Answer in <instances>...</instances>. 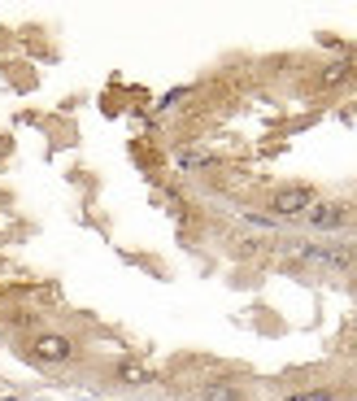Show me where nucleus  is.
I'll list each match as a JSON object with an SVG mask.
<instances>
[{
    "label": "nucleus",
    "instance_id": "1",
    "mask_svg": "<svg viewBox=\"0 0 357 401\" xmlns=\"http://www.w3.org/2000/svg\"><path fill=\"white\" fill-rule=\"evenodd\" d=\"M309 205H314V192H309L305 183L275 187V196H270V214H275V218H305Z\"/></svg>",
    "mask_w": 357,
    "mask_h": 401
},
{
    "label": "nucleus",
    "instance_id": "2",
    "mask_svg": "<svg viewBox=\"0 0 357 401\" xmlns=\"http://www.w3.org/2000/svg\"><path fill=\"white\" fill-rule=\"evenodd\" d=\"M296 257H301V262H314V266H327V270H349L357 262V253L349 244H305Z\"/></svg>",
    "mask_w": 357,
    "mask_h": 401
},
{
    "label": "nucleus",
    "instance_id": "3",
    "mask_svg": "<svg viewBox=\"0 0 357 401\" xmlns=\"http://www.w3.org/2000/svg\"><path fill=\"white\" fill-rule=\"evenodd\" d=\"M344 218H349V205H344V200H314L309 214H305V222L314 231H336V227H344Z\"/></svg>",
    "mask_w": 357,
    "mask_h": 401
},
{
    "label": "nucleus",
    "instance_id": "4",
    "mask_svg": "<svg viewBox=\"0 0 357 401\" xmlns=\"http://www.w3.org/2000/svg\"><path fill=\"white\" fill-rule=\"evenodd\" d=\"M35 358L40 362H70L75 358V345H70L66 336H57V332H44V336H35Z\"/></svg>",
    "mask_w": 357,
    "mask_h": 401
},
{
    "label": "nucleus",
    "instance_id": "5",
    "mask_svg": "<svg viewBox=\"0 0 357 401\" xmlns=\"http://www.w3.org/2000/svg\"><path fill=\"white\" fill-rule=\"evenodd\" d=\"M196 401H244V393L235 384H227V380H218V384H205L196 393Z\"/></svg>",
    "mask_w": 357,
    "mask_h": 401
},
{
    "label": "nucleus",
    "instance_id": "6",
    "mask_svg": "<svg viewBox=\"0 0 357 401\" xmlns=\"http://www.w3.org/2000/svg\"><path fill=\"white\" fill-rule=\"evenodd\" d=\"M200 166H209L205 153H178V170H200Z\"/></svg>",
    "mask_w": 357,
    "mask_h": 401
},
{
    "label": "nucleus",
    "instance_id": "7",
    "mask_svg": "<svg viewBox=\"0 0 357 401\" xmlns=\"http://www.w3.org/2000/svg\"><path fill=\"white\" fill-rule=\"evenodd\" d=\"M118 380H122V384H144V371L127 362V367H118Z\"/></svg>",
    "mask_w": 357,
    "mask_h": 401
},
{
    "label": "nucleus",
    "instance_id": "8",
    "mask_svg": "<svg viewBox=\"0 0 357 401\" xmlns=\"http://www.w3.org/2000/svg\"><path fill=\"white\" fill-rule=\"evenodd\" d=\"M344 75H349V66H344V62H336V66H327V70H323V83H340Z\"/></svg>",
    "mask_w": 357,
    "mask_h": 401
},
{
    "label": "nucleus",
    "instance_id": "9",
    "mask_svg": "<svg viewBox=\"0 0 357 401\" xmlns=\"http://www.w3.org/2000/svg\"><path fill=\"white\" fill-rule=\"evenodd\" d=\"M301 397H305V401H340L331 388H309V393H301Z\"/></svg>",
    "mask_w": 357,
    "mask_h": 401
},
{
    "label": "nucleus",
    "instance_id": "10",
    "mask_svg": "<svg viewBox=\"0 0 357 401\" xmlns=\"http://www.w3.org/2000/svg\"><path fill=\"white\" fill-rule=\"evenodd\" d=\"M283 401H305V397H301V393H292V397H283Z\"/></svg>",
    "mask_w": 357,
    "mask_h": 401
}]
</instances>
